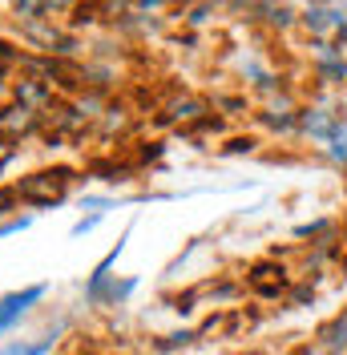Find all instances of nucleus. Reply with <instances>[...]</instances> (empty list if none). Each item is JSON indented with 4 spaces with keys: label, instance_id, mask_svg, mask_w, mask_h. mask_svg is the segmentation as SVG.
Returning a JSON list of instances; mask_svg holds the SVG:
<instances>
[{
    "label": "nucleus",
    "instance_id": "39448f33",
    "mask_svg": "<svg viewBox=\"0 0 347 355\" xmlns=\"http://www.w3.org/2000/svg\"><path fill=\"white\" fill-rule=\"evenodd\" d=\"M327 146H331V157H335L339 166H347V121L331 133V141H327Z\"/></svg>",
    "mask_w": 347,
    "mask_h": 355
},
{
    "label": "nucleus",
    "instance_id": "7ed1b4c3",
    "mask_svg": "<svg viewBox=\"0 0 347 355\" xmlns=\"http://www.w3.org/2000/svg\"><path fill=\"white\" fill-rule=\"evenodd\" d=\"M49 178H53V174H33L28 182H21V198L37 202V206H41V202L61 198V182H65V178H61V182H53V186H49Z\"/></svg>",
    "mask_w": 347,
    "mask_h": 355
},
{
    "label": "nucleus",
    "instance_id": "f257e3e1",
    "mask_svg": "<svg viewBox=\"0 0 347 355\" xmlns=\"http://www.w3.org/2000/svg\"><path fill=\"white\" fill-rule=\"evenodd\" d=\"M41 295H44V283H33V287H24V291L4 295V299H0V335L8 331V327H12V323H17V319H21L24 311L41 299Z\"/></svg>",
    "mask_w": 347,
    "mask_h": 355
},
{
    "label": "nucleus",
    "instance_id": "f03ea898",
    "mask_svg": "<svg viewBox=\"0 0 347 355\" xmlns=\"http://www.w3.org/2000/svg\"><path fill=\"white\" fill-rule=\"evenodd\" d=\"M339 125H344V121L327 110H307L303 117H299V130L311 133V137H319V141H331V133L339 130Z\"/></svg>",
    "mask_w": 347,
    "mask_h": 355
},
{
    "label": "nucleus",
    "instance_id": "423d86ee",
    "mask_svg": "<svg viewBox=\"0 0 347 355\" xmlns=\"http://www.w3.org/2000/svg\"><path fill=\"white\" fill-rule=\"evenodd\" d=\"M49 347H53V339H44V343H33V347H24V343H12V347H8L4 355H44Z\"/></svg>",
    "mask_w": 347,
    "mask_h": 355
},
{
    "label": "nucleus",
    "instance_id": "20e7f679",
    "mask_svg": "<svg viewBox=\"0 0 347 355\" xmlns=\"http://www.w3.org/2000/svg\"><path fill=\"white\" fill-rule=\"evenodd\" d=\"M319 339H323V352L327 355H339V352H344V347H347V311L339 315V319H331V323H327Z\"/></svg>",
    "mask_w": 347,
    "mask_h": 355
},
{
    "label": "nucleus",
    "instance_id": "0eeeda50",
    "mask_svg": "<svg viewBox=\"0 0 347 355\" xmlns=\"http://www.w3.org/2000/svg\"><path fill=\"white\" fill-rule=\"evenodd\" d=\"M4 206H8V194H0V210H4Z\"/></svg>",
    "mask_w": 347,
    "mask_h": 355
}]
</instances>
